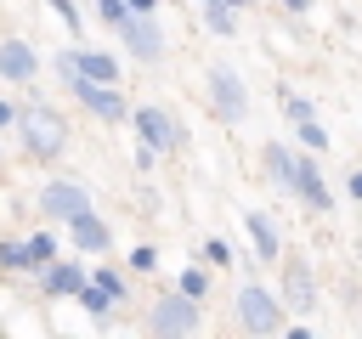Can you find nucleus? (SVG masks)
Here are the masks:
<instances>
[{
    "instance_id": "nucleus-29",
    "label": "nucleus",
    "mask_w": 362,
    "mask_h": 339,
    "mask_svg": "<svg viewBox=\"0 0 362 339\" xmlns=\"http://www.w3.org/2000/svg\"><path fill=\"white\" fill-rule=\"evenodd\" d=\"M351 198H362V170H356V175H351Z\"/></svg>"
},
{
    "instance_id": "nucleus-12",
    "label": "nucleus",
    "mask_w": 362,
    "mask_h": 339,
    "mask_svg": "<svg viewBox=\"0 0 362 339\" xmlns=\"http://www.w3.org/2000/svg\"><path fill=\"white\" fill-rule=\"evenodd\" d=\"M283 294H288V311H311V271L305 266H288L283 271Z\"/></svg>"
},
{
    "instance_id": "nucleus-21",
    "label": "nucleus",
    "mask_w": 362,
    "mask_h": 339,
    "mask_svg": "<svg viewBox=\"0 0 362 339\" xmlns=\"http://www.w3.org/2000/svg\"><path fill=\"white\" fill-rule=\"evenodd\" d=\"M51 11H57V17H62V23H68V34H79V11H74V6H68V0H51Z\"/></svg>"
},
{
    "instance_id": "nucleus-19",
    "label": "nucleus",
    "mask_w": 362,
    "mask_h": 339,
    "mask_svg": "<svg viewBox=\"0 0 362 339\" xmlns=\"http://www.w3.org/2000/svg\"><path fill=\"white\" fill-rule=\"evenodd\" d=\"M28 260H34V266H51V260H57V243H51L45 232H34V237H28Z\"/></svg>"
},
{
    "instance_id": "nucleus-4",
    "label": "nucleus",
    "mask_w": 362,
    "mask_h": 339,
    "mask_svg": "<svg viewBox=\"0 0 362 339\" xmlns=\"http://www.w3.org/2000/svg\"><path fill=\"white\" fill-rule=\"evenodd\" d=\"M119 34H124L130 56H141V62H158V51H164V34H158V23H153L147 11H130V17L119 23Z\"/></svg>"
},
{
    "instance_id": "nucleus-18",
    "label": "nucleus",
    "mask_w": 362,
    "mask_h": 339,
    "mask_svg": "<svg viewBox=\"0 0 362 339\" xmlns=\"http://www.w3.org/2000/svg\"><path fill=\"white\" fill-rule=\"evenodd\" d=\"M294 124H300V141H305V147H317V153L328 147V130H322V124H317L311 113H305V119H294Z\"/></svg>"
},
{
    "instance_id": "nucleus-10",
    "label": "nucleus",
    "mask_w": 362,
    "mask_h": 339,
    "mask_svg": "<svg viewBox=\"0 0 362 339\" xmlns=\"http://www.w3.org/2000/svg\"><path fill=\"white\" fill-rule=\"evenodd\" d=\"M294 192L311 203V209H328L334 198H328V186H322V175H317V164L311 158H294Z\"/></svg>"
},
{
    "instance_id": "nucleus-17",
    "label": "nucleus",
    "mask_w": 362,
    "mask_h": 339,
    "mask_svg": "<svg viewBox=\"0 0 362 339\" xmlns=\"http://www.w3.org/2000/svg\"><path fill=\"white\" fill-rule=\"evenodd\" d=\"M79 305H85L90 316H107V305H113V294H107L102 282H85V288H79Z\"/></svg>"
},
{
    "instance_id": "nucleus-8",
    "label": "nucleus",
    "mask_w": 362,
    "mask_h": 339,
    "mask_svg": "<svg viewBox=\"0 0 362 339\" xmlns=\"http://www.w3.org/2000/svg\"><path fill=\"white\" fill-rule=\"evenodd\" d=\"M130 119H136V130H141V141H147L153 153H170V147L181 141V130H175V119H170L164 107H136Z\"/></svg>"
},
{
    "instance_id": "nucleus-2",
    "label": "nucleus",
    "mask_w": 362,
    "mask_h": 339,
    "mask_svg": "<svg viewBox=\"0 0 362 339\" xmlns=\"http://www.w3.org/2000/svg\"><path fill=\"white\" fill-rule=\"evenodd\" d=\"M238 322L249 333H283V305L266 294V288H243L238 294Z\"/></svg>"
},
{
    "instance_id": "nucleus-15",
    "label": "nucleus",
    "mask_w": 362,
    "mask_h": 339,
    "mask_svg": "<svg viewBox=\"0 0 362 339\" xmlns=\"http://www.w3.org/2000/svg\"><path fill=\"white\" fill-rule=\"evenodd\" d=\"M266 170H272L277 186H294V153L288 147H266Z\"/></svg>"
},
{
    "instance_id": "nucleus-5",
    "label": "nucleus",
    "mask_w": 362,
    "mask_h": 339,
    "mask_svg": "<svg viewBox=\"0 0 362 339\" xmlns=\"http://www.w3.org/2000/svg\"><path fill=\"white\" fill-rule=\"evenodd\" d=\"M68 85H74V96H79V102H85L96 119H107V124H119V119H124V96H119L113 85H102V79H85V73H79V79H68Z\"/></svg>"
},
{
    "instance_id": "nucleus-16",
    "label": "nucleus",
    "mask_w": 362,
    "mask_h": 339,
    "mask_svg": "<svg viewBox=\"0 0 362 339\" xmlns=\"http://www.w3.org/2000/svg\"><path fill=\"white\" fill-rule=\"evenodd\" d=\"M232 11H238V6H226V0H204V17H209V28H215V34H232V28H238V17H232Z\"/></svg>"
},
{
    "instance_id": "nucleus-9",
    "label": "nucleus",
    "mask_w": 362,
    "mask_h": 339,
    "mask_svg": "<svg viewBox=\"0 0 362 339\" xmlns=\"http://www.w3.org/2000/svg\"><path fill=\"white\" fill-rule=\"evenodd\" d=\"M34 51L23 45V40H0V73L11 79V85H23V79H34Z\"/></svg>"
},
{
    "instance_id": "nucleus-23",
    "label": "nucleus",
    "mask_w": 362,
    "mask_h": 339,
    "mask_svg": "<svg viewBox=\"0 0 362 339\" xmlns=\"http://www.w3.org/2000/svg\"><path fill=\"white\" fill-rule=\"evenodd\" d=\"M181 294L198 299V294H204V271H181Z\"/></svg>"
},
{
    "instance_id": "nucleus-6",
    "label": "nucleus",
    "mask_w": 362,
    "mask_h": 339,
    "mask_svg": "<svg viewBox=\"0 0 362 339\" xmlns=\"http://www.w3.org/2000/svg\"><path fill=\"white\" fill-rule=\"evenodd\" d=\"M40 209H45L51 220H74L79 209H90V192H85L79 181H51V186L40 192Z\"/></svg>"
},
{
    "instance_id": "nucleus-22",
    "label": "nucleus",
    "mask_w": 362,
    "mask_h": 339,
    "mask_svg": "<svg viewBox=\"0 0 362 339\" xmlns=\"http://www.w3.org/2000/svg\"><path fill=\"white\" fill-rule=\"evenodd\" d=\"M102 17H107V23H113V28H119V23H124V17H130V6H124V0H102Z\"/></svg>"
},
{
    "instance_id": "nucleus-25",
    "label": "nucleus",
    "mask_w": 362,
    "mask_h": 339,
    "mask_svg": "<svg viewBox=\"0 0 362 339\" xmlns=\"http://www.w3.org/2000/svg\"><path fill=\"white\" fill-rule=\"evenodd\" d=\"M96 282H102V288H107V294H113V299H119V294H124V282H119V277H113V271H107V266H102V271H96Z\"/></svg>"
},
{
    "instance_id": "nucleus-32",
    "label": "nucleus",
    "mask_w": 362,
    "mask_h": 339,
    "mask_svg": "<svg viewBox=\"0 0 362 339\" xmlns=\"http://www.w3.org/2000/svg\"><path fill=\"white\" fill-rule=\"evenodd\" d=\"M226 6H249V0H226Z\"/></svg>"
},
{
    "instance_id": "nucleus-31",
    "label": "nucleus",
    "mask_w": 362,
    "mask_h": 339,
    "mask_svg": "<svg viewBox=\"0 0 362 339\" xmlns=\"http://www.w3.org/2000/svg\"><path fill=\"white\" fill-rule=\"evenodd\" d=\"M283 6H288V11H300V6H305V0H283Z\"/></svg>"
},
{
    "instance_id": "nucleus-28",
    "label": "nucleus",
    "mask_w": 362,
    "mask_h": 339,
    "mask_svg": "<svg viewBox=\"0 0 362 339\" xmlns=\"http://www.w3.org/2000/svg\"><path fill=\"white\" fill-rule=\"evenodd\" d=\"M6 124H17V107H6V102H0V130H6Z\"/></svg>"
},
{
    "instance_id": "nucleus-13",
    "label": "nucleus",
    "mask_w": 362,
    "mask_h": 339,
    "mask_svg": "<svg viewBox=\"0 0 362 339\" xmlns=\"http://www.w3.org/2000/svg\"><path fill=\"white\" fill-rule=\"evenodd\" d=\"M243 226H249V237H255L260 260H277V232H272V220H266V215H243Z\"/></svg>"
},
{
    "instance_id": "nucleus-1",
    "label": "nucleus",
    "mask_w": 362,
    "mask_h": 339,
    "mask_svg": "<svg viewBox=\"0 0 362 339\" xmlns=\"http://www.w3.org/2000/svg\"><path fill=\"white\" fill-rule=\"evenodd\" d=\"M17 136L34 158H57L68 147V124L51 113V107H17Z\"/></svg>"
},
{
    "instance_id": "nucleus-14",
    "label": "nucleus",
    "mask_w": 362,
    "mask_h": 339,
    "mask_svg": "<svg viewBox=\"0 0 362 339\" xmlns=\"http://www.w3.org/2000/svg\"><path fill=\"white\" fill-rule=\"evenodd\" d=\"M45 288H51V294H79V288H85V271H79V266H51V271H45Z\"/></svg>"
},
{
    "instance_id": "nucleus-7",
    "label": "nucleus",
    "mask_w": 362,
    "mask_h": 339,
    "mask_svg": "<svg viewBox=\"0 0 362 339\" xmlns=\"http://www.w3.org/2000/svg\"><path fill=\"white\" fill-rule=\"evenodd\" d=\"M209 96H215V107L238 124L243 113H249V96H243V79L232 73V68H209Z\"/></svg>"
},
{
    "instance_id": "nucleus-24",
    "label": "nucleus",
    "mask_w": 362,
    "mask_h": 339,
    "mask_svg": "<svg viewBox=\"0 0 362 339\" xmlns=\"http://www.w3.org/2000/svg\"><path fill=\"white\" fill-rule=\"evenodd\" d=\"M130 266H136V271H153V266H158V254H153V249H136V254H130Z\"/></svg>"
},
{
    "instance_id": "nucleus-11",
    "label": "nucleus",
    "mask_w": 362,
    "mask_h": 339,
    "mask_svg": "<svg viewBox=\"0 0 362 339\" xmlns=\"http://www.w3.org/2000/svg\"><path fill=\"white\" fill-rule=\"evenodd\" d=\"M68 232H74V243H79V249H107V226H102L90 209H79V215L68 220Z\"/></svg>"
},
{
    "instance_id": "nucleus-30",
    "label": "nucleus",
    "mask_w": 362,
    "mask_h": 339,
    "mask_svg": "<svg viewBox=\"0 0 362 339\" xmlns=\"http://www.w3.org/2000/svg\"><path fill=\"white\" fill-rule=\"evenodd\" d=\"M124 6H130V11H153V0H124Z\"/></svg>"
},
{
    "instance_id": "nucleus-27",
    "label": "nucleus",
    "mask_w": 362,
    "mask_h": 339,
    "mask_svg": "<svg viewBox=\"0 0 362 339\" xmlns=\"http://www.w3.org/2000/svg\"><path fill=\"white\" fill-rule=\"evenodd\" d=\"M209 260H215V266H232V249H226V243L215 237V243H209Z\"/></svg>"
},
{
    "instance_id": "nucleus-3",
    "label": "nucleus",
    "mask_w": 362,
    "mask_h": 339,
    "mask_svg": "<svg viewBox=\"0 0 362 339\" xmlns=\"http://www.w3.org/2000/svg\"><path fill=\"white\" fill-rule=\"evenodd\" d=\"M147 328H153V333H192V328H198V305H192V294H164V299L153 305Z\"/></svg>"
},
{
    "instance_id": "nucleus-20",
    "label": "nucleus",
    "mask_w": 362,
    "mask_h": 339,
    "mask_svg": "<svg viewBox=\"0 0 362 339\" xmlns=\"http://www.w3.org/2000/svg\"><path fill=\"white\" fill-rule=\"evenodd\" d=\"M0 266H6V271H23V266H34V260H28V243H0Z\"/></svg>"
},
{
    "instance_id": "nucleus-26",
    "label": "nucleus",
    "mask_w": 362,
    "mask_h": 339,
    "mask_svg": "<svg viewBox=\"0 0 362 339\" xmlns=\"http://www.w3.org/2000/svg\"><path fill=\"white\" fill-rule=\"evenodd\" d=\"M283 107H288V119H305L311 107H305V96H283Z\"/></svg>"
}]
</instances>
